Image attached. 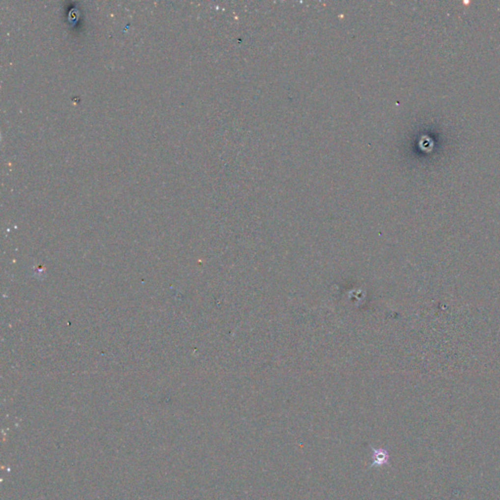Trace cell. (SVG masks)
Instances as JSON below:
<instances>
[{
    "label": "cell",
    "instance_id": "1",
    "mask_svg": "<svg viewBox=\"0 0 500 500\" xmlns=\"http://www.w3.org/2000/svg\"><path fill=\"white\" fill-rule=\"evenodd\" d=\"M372 449V455H371V459H372V462L370 464V467H381V466H384L386 464H388L389 462V459H390V455H389V452L387 449L385 448H371Z\"/></svg>",
    "mask_w": 500,
    "mask_h": 500
}]
</instances>
